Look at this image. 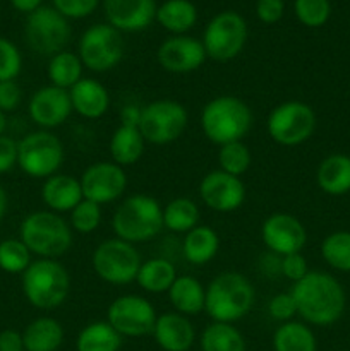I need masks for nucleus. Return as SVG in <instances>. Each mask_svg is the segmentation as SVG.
Masks as SVG:
<instances>
[{"label":"nucleus","mask_w":350,"mask_h":351,"mask_svg":"<svg viewBox=\"0 0 350 351\" xmlns=\"http://www.w3.org/2000/svg\"><path fill=\"white\" fill-rule=\"evenodd\" d=\"M158 314L141 295H120L106 308V322L122 338H144L153 332Z\"/></svg>","instance_id":"obj_14"},{"label":"nucleus","mask_w":350,"mask_h":351,"mask_svg":"<svg viewBox=\"0 0 350 351\" xmlns=\"http://www.w3.org/2000/svg\"><path fill=\"white\" fill-rule=\"evenodd\" d=\"M316 184L326 195L340 197L350 192V156L335 153L321 160L316 170Z\"/></svg>","instance_id":"obj_25"},{"label":"nucleus","mask_w":350,"mask_h":351,"mask_svg":"<svg viewBox=\"0 0 350 351\" xmlns=\"http://www.w3.org/2000/svg\"><path fill=\"white\" fill-rule=\"evenodd\" d=\"M146 144L139 127L120 123L110 137V158L122 168L132 167L143 158Z\"/></svg>","instance_id":"obj_26"},{"label":"nucleus","mask_w":350,"mask_h":351,"mask_svg":"<svg viewBox=\"0 0 350 351\" xmlns=\"http://www.w3.org/2000/svg\"><path fill=\"white\" fill-rule=\"evenodd\" d=\"M79 182L84 199H89L100 206L110 204L119 201L126 192V168L119 167L113 161H96L82 171Z\"/></svg>","instance_id":"obj_15"},{"label":"nucleus","mask_w":350,"mask_h":351,"mask_svg":"<svg viewBox=\"0 0 350 351\" xmlns=\"http://www.w3.org/2000/svg\"><path fill=\"white\" fill-rule=\"evenodd\" d=\"M72 112L86 120H98L110 110V93L100 81L82 77L69 89Z\"/></svg>","instance_id":"obj_23"},{"label":"nucleus","mask_w":350,"mask_h":351,"mask_svg":"<svg viewBox=\"0 0 350 351\" xmlns=\"http://www.w3.org/2000/svg\"><path fill=\"white\" fill-rule=\"evenodd\" d=\"M17 167V141L0 136V173H7Z\"/></svg>","instance_id":"obj_47"},{"label":"nucleus","mask_w":350,"mask_h":351,"mask_svg":"<svg viewBox=\"0 0 350 351\" xmlns=\"http://www.w3.org/2000/svg\"><path fill=\"white\" fill-rule=\"evenodd\" d=\"M79 58L91 72H108L124 58L122 33L106 24H95L82 33L79 40Z\"/></svg>","instance_id":"obj_12"},{"label":"nucleus","mask_w":350,"mask_h":351,"mask_svg":"<svg viewBox=\"0 0 350 351\" xmlns=\"http://www.w3.org/2000/svg\"><path fill=\"white\" fill-rule=\"evenodd\" d=\"M168 302L174 307V312L185 315V317H196L205 312L206 305V287L194 276H177L170 290L167 291Z\"/></svg>","instance_id":"obj_24"},{"label":"nucleus","mask_w":350,"mask_h":351,"mask_svg":"<svg viewBox=\"0 0 350 351\" xmlns=\"http://www.w3.org/2000/svg\"><path fill=\"white\" fill-rule=\"evenodd\" d=\"M261 240L275 256L302 252L307 243V230L301 219L288 213H273L261 225Z\"/></svg>","instance_id":"obj_16"},{"label":"nucleus","mask_w":350,"mask_h":351,"mask_svg":"<svg viewBox=\"0 0 350 351\" xmlns=\"http://www.w3.org/2000/svg\"><path fill=\"white\" fill-rule=\"evenodd\" d=\"M21 287L30 305L38 311H54L67 300L71 276L57 259H36L21 274Z\"/></svg>","instance_id":"obj_5"},{"label":"nucleus","mask_w":350,"mask_h":351,"mask_svg":"<svg viewBox=\"0 0 350 351\" xmlns=\"http://www.w3.org/2000/svg\"><path fill=\"white\" fill-rule=\"evenodd\" d=\"M0 351H24L23 332L16 329H3L0 332Z\"/></svg>","instance_id":"obj_48"},{"label":"nucleus","mask_w":350,"mask_h":351,"mask_svg":"<svg viewBox=\"0 0 350 351\" xmlns=\"http://www.w3.org/2000/svg\"><path fill=\"white\" fill-rule=\"evenodd\" d=\"M246 184L240 177L213 170L199 182V197L202 204L216 213H233L246 202Z\"/></svg>","instance_id":"obj_17"},{"label":"nucleus","mask_w":350,"mask_h":351,"mask_svg":"<svg viewBox=\"0 0 350 351\" xmlns=\"http://www.w3.org/2000/svg\"><path fill=\"white\" fill-rule=\"evenodd\" d=\"M283 0H257L256 2V16L261 23L275 24L283 17Z\"/></svg>","instance_id":"obj_46"},{"label":"nucleus","mask_w":350,"mask_h":351,"mask_svg":"<svg viewBox=\"0 0 350 351\" xmlns=\"http://www.w3.org/2000/svg\"><path fill=\"white\" fill-rule=\"evenodd\" d=\"M84 199L81 182L78 177L69 173H55L48 177L41 185V201L48 211L57 215L71 213Z\"/></svg>","instance_id":"obj_22"},{"label":"nucleus","mask_w":350,"mask_h":351,"mask_svg":"<svg viewBox=\"0 0 350 351\" xmlns=\"http://www.w3.org/2000/svg\"><path fill=\"white\" fill-rule=\"evenodd\" d=\"M154 19L163 29L177 36L194 27L198 21V9L191 0H165L160 7H156Z\"/></svg>","instance_id":"obj_30"},{"label":"nucleus","mask_w":350,"mask_h":351,"mask_svg":"<svg viewBox=\"0 0 350 351\" xmlns=\"http://www.w3.org/2000/svg\"><path fill=\"white\" fill-rule=\"evenodd\" d=\"M102 206L89 201V199H82L69 213V225H71L72 232L79 233V235H89V233L98 230V226L102 225Z\"/></svg>","instance_id":"obj_39"},{"label":"nucleus","mask_w":350,"mask_h":351,"mask_svg":"<svg viewBox=\"0 0 350 351\" xmlns=\"http://www.w3.org/2000/svg\"><path fill=\"white\" fill-rule=\"evenodd\" d=\"M19 239L33 256L40 259H58L71 250L74 237L72 228L54 211H34L23 219Z\"/></svg>","instance_id":"obj_6"},{"label":"nucleus","mask_w":350,"mask_h":351,"mask_svg":"<svg viewBox=\"0 0 350 351\" xmlns=\"http://www.w3.org/2000/svg\"><path fill=\"white\" fill-rule=\"evenodd\" d=\"M206 58L202 41L187 34L167 38L156 50L158 64L170 74H191L199 71Z\"/></svg>","instance_id":"obj_18"},{"label":"nucleus","mask_w":350,"mask_h":351,"mask_svg":"<svg viewBox=\"0 0 350 351\" xmlns=\"http://www.w3.org/2000/svg\"><path fill=\"white\" fill-rule=\"evenodd\" d=\"M189 113L182 103L175 99H154L141 110L139 130L144 141L153 146L172 144L185 132Z\"/></svg>","instance_id":"obj_10"},{"label":"nucleus","mask_w":350,"mask_h":351,"mask_svg":"<svg viewBox=\"0 0 350 351\" xmlns=\"http://www.w3.org/2000/svg\"><path fill=\"white\" fill-rule=\"evenodd\" d=\"M271 345L273 351H318V339L311 326L295 319L278 326Z\"/></svg>","instance_id":"obj_31"},{"label":"nucleus","mask_w":350,"mask_h":351,"mask_svg":"<svg viewBox=\"0 0 350 351\" xmlns=\"http://www.w3.org/2000/svg\"><path fill=\"white\" fill-rule=\"evenodd\" d=\"M268 314L271 315V319L281 322L294 321V317L297 315V305H295L294 297H292L290 291L287 293H277L270 302H268Z\"/></svg>","instance_id":"obj_43"},{"label":"nucleus","mask_w":350,"mask_h":351,"mask_svg":"<svg viewBox=\"0 0 350 351\" xmlns=\"http://www.w3.org/2000/svg\"><path fill=\"white\" fill-rule=\"evenodd\" d=\"M141 110H143V106L137 105L124 106L122 112H120V120H122L120 123H126V125H139Z\"/></svg>","instance_id":"obj_49"},{"label":"nucleus","mask_w":350,"mask_h":351,"mask_svg":"<svg viewBox=\"0 0 350 351\" xmlns=\"http://www.w3.org/2000/svg\"><path fill=\"white\" fill-rule=\"evenodd\" d=\"M27 113L41 130L57 129L65 123L72 113L69 91L51 84L43 86L31 96L27 103Z\"/></svg>","instance_id":"obj_19"},{"label":"nucleus","mask_w":350,"mask_h":351,"mask_svg":"<svg viewBox=\"0 0 350 351\" xmlns=\"http://www.w3.org/2000/svg\"><path fill=\"white\" fill-rule=\"evenodd\" d=\"M10 3H12L14 9H17L19 12L31 14L33 10L40 9L43 0H10Z\"/></svg>","instance_id":"obj_50"},{"label":"nucleus","mask_w":350,"mask_h":351,"mask_svg":"<svg viewBox=\"0 0 350 351\" xmlns=\"http://www.w3.org/2000/svg\"><path fill=\"white\" fill-rule=\"evenodd\" d=\"M64 326L54 317H38L23 331L24 351H58L64 343Z\"/></svg>","instance_id":"obj_27"},{"label":"nucleus","mask_w":350,"mask_h":351,"mask_svg":"<svg viewBox=\"0 0 350 351\" xmlns=\"http://www.w3.org/2000/svg\"><path fill=\"white\" fill-rule=\"evenodd\" d=\"M294 12L305 27H321L331 16L329 0H294Z\"/></svg>","instance_id":"obj_40"},{"label":"nucleus","mask_w":350,"mask_h":351,"mask_svg":"<svg viewBox=\"0 0 350 351\" xmlns=\"http://www.w3.org/2000/svg\"><path fill=\"white\" fill-rule=\"evenodd\" d=\"M51 2L54 9L65 19H82L95 12L100 0H51Z\"/></svg>","instance_id":"obj_42"},{"label":"nucleus","mask_w":350,"mask_h":351,"mask_svg":"<svg viewBox=\"0 0 350 351\" xmlns=\"http://www.w3.org/2000/svg\"><path fill=\"white\" fill-rule=\"evenodd\" d=\"M5 127H7V117H5V113L0 110V136H3V132H5Z\"/></svg>","instance_id":"obj_52"},{"label":"nucleus","mask_w":350,"mask_h":351,"mask_svg":"<svg viewBox=\"0 0 350 351\" xmlns=\"http://www.w3.org/2000/svg\"><path fill=\"white\" fill-rule=\"evenodd\" d=\"M7 208H9V197H7L5 189L0 185V223H2V219L5 218Z\"/></svg>","instance_id":"obj_51"},{"label":"nucleus","mask_w":350,"mask_h":351,"mask_svg":"<svg viewBox=\"0 0 350 351\" xmlns=\"http://www.w3.org/2000/svg\"><path fill=\"white\" fill-rule=\"evenodd\" d=\"M199 206L189 197H175L163 206V226L174 233H187L199 225Z\"/></svg>","instance_id":"obj_35"},{"label":"nucleus","mask_w":350,"mask_h":351,"mask_svg":"<svg viewBox=\"0 0 350 351\" xmlns=\"http://www.w3.org/2000/svg\"><path fill=\"white\" fill-rule=\"evenodd\" d=\"M247 41V23L239 12L223 10L211 17L202 34L206 57L216 62H229L239 57Z\"/></svg>","instance_id":"obj_11"},{"label":"nucleus","mask_w":350,"mask_h":351,"mask_svg":"<svg viewBox=\"0 0 350 351\" xmlns=\"http://www.w3.org/2000/svg\"><path fill=\"white\" fill-rule=\"evenodd\" d=\"M338 351H350V350H338Z\"/></svg>","instance_id":"obj_53"},{"label":"nucleus","mask_w":350,"mask_h":351,"mask_svg":"<svg viewBox=\"0 0 350 351\" xmlns=\"http://www.w3.org/2000/svg\"><path fill=\"white\" fill-rule=\"evenodd\" d=\"M23 101V89L16 81L0 82V110L3 113L16 112Z\"/></svg>","instance_id":"obj_45"},{"label":"nucleus","mask_w":350,"mask_h":351,"mask_svg":"<svg viewBox=\"0 0 350 351\" xmlns=\"http://www.w3.org/2000/svg\"><path fill=\"white\" fill-rule=\"evenodd\" d=\"M201 130L215 146L244 141L253 127V112L244 99L222 95L209 99L199 117Z\"/></svg>","instance_id":"obj_3"},{"label":"nucleus","mask_w":350,"mask_h":351,"mask_svg":"<svg viewBox=\"0 0 350 351\" xmlns=\"http://www.w3.org/2000/svg\"><path fill=\"white\" fill-rule=\"evenodd\" d=\"M151 336L158 348L163 351H189L196 343L194 324L177 312L158 315Z\"/></svg>","instance_id":"obj_21"},{"label":"nucleus","mask_w":350,"mask_h":351,"mask_svg":"<svg viewBox=\"0 0 350 351\" xmlns=\"http://www.w3.org/2000/svg\"><path fill=\"white\" fill-rule=\"evenodd\" d=\"M163 208L148 194H134L117 206L112 230L117 239L132 245L150 242L163 230Z\"/></svg>","instance_id":"obj_4"},{"label":"nucleus","mask_w":350,"mask_h":351,"mask_svg":"<svg viewBox=\"0 0 350 351\" xmlns=\"http://www.w3.org/2000/svg\"><path fill=\"white\" fill-rule=\"evenodd\" d=\"M65 161L62 141L50 130H36L17 141V167L31 178L47 180Z\"/></svg>","instance_id":"obj_8"},{"label":"nucleus","mask_w":350,"mask_h":351,"mask_svg":"<svg viewBox=\"0 0 350 351\" xmlns=\"http://www.w3.org/2000/svg\"><path fill=\"white\" fill-rule=\"evenodd\" d=\"M256 300V290L247 276L239 271H223L206 287L205 312L211 322L235 324L246 317Z\"/></svg>","instance_id":"obj_2"},{"label":"nucleus","mask_w":350,"mask_h":351,"mask_svg":"<svg viewBox=\"0 0 350 351\" xmlns=\"http://www.w3.org/2000/svg\"><path fill=\"white\" fill-rule=\"evenodd\" d=\"M82 69H84V65H82L79 55L64 50L50 57L47 67L48 81L51 86L69 91L72 86H75L82 79Z\"/></svg>","instance_id":"obj_34"},{"label":"nucleus","mask_w":350,"mask_h":351,"mask_svg":"<svg viewBox=\"0 0 350 351\" xmlns=\"http://www.w3.org/2000/svg\"><path fill=\"white\" fill-rule=\"evenodd\" d=\"M201 351H247L246 338L233 324L211 322L199 336Z\"/></svg>","instance_id":"obj_33"},{"label":"nucleus","mask_w":350,"mask_h":351,"mask_svg":"<svg viewBox=\"0 0 350 351\" xmlns=\"http://www.w3.org/2000/svg\"><path fill=\"white\" fill-rule=\"evenodd\" d=\"M220 250V237L211 226L198 225L187 232L182 240L184 259L192 266H205L216 257Z\"/></svg>","instance_id":"obj_28"},{"label":"nucleus","mask_w":350,"mask_h":351,"mask_svg":"<svg viewBox=\"0 0 350 351\" xmlns=\"http://www.w3.org/2000/svg\"><path fill=\"white\" fill-rule=\"evenodd\" d=\"M178 274L174 263H170L168 259H161V257H154V259H148L141 263L136 283L146 293L160 295L167 293L170 290Z\"/></svg>","instance_id":"obj_29"},{"label":"nucleus","mask_w":350,"mask_h":351,"mask_svg":"<svg viewBox=\"0 0 350 351\" xmlns=\"http://www.w3.org/2000/svg\"><path fill=\"white\" fill-rule=\"evenodd\" d=\"M71 24L54 7H43L27 14L24 34L30 48L43 57H54L65 50L71 40Z\"/></svg>","instance_id":"obj_13"},{"label":"nucleus","mask_w":350,"mask_h":351,"mask_svg":"<svg viewBox=\"0 0 350 351\" xmlns=\"http://www.w3.org/2000/svg\"><path fill=\"white\" fill-rule=\"evenodd\" d=\"M302 322L328 328L342 319L347 295L342 283L325 271H309L290 290Z\"/></svg>","instance_id":"obj_1"},{"label":"nucleus","mask_w":350,"mask_h":351,"mask_svg":"<svg viewBox=\"0 0 350 351\" xmlns=\"http://www.w3.org/2000/svg\"><path fill=\"white\" fill-rule=\"evenodd\" d=\"M103 10L110 26L117 31L136 33L150 26L156 16L154 0H103Z\"/></svg>","instance_id":"obj_20"},{"label":"nucleus","mask_w":350,"mask_h":351,"mask_svg":"<svg viewBox=\"0 0 350 351\" xmlns=\"http://www.w3.org/2000/svg\"><path fill=\"white\" fill-rule=\"evenodd\" d=\"M309 271L311 269H309L307 261H305L304 254L302 252L288 254V256L280 257V273L283 274L288 281H292V283L301 281Z\"/></svg>","instance_id":"obj_44"},{"label":"nucleus","mask_w":350,"mask_h":351,"mask_svg":"<svg viewBox=\"0 0 350 351\" xmlns=\"http://www.w3.org/2000/svg\"><path fill=\"white\" fill-rule=\"evenodd\" d=\"M318 119L311 105L297 99L275 106L266 119V132L275 144L295 147L309 141L314 134Z\"/></svg>","instance_id":"obj_7"},{"label":"nucleus","mask_w":350,"mask_h":351,"mask_svg":"<svg viewBox=\"0 0 350 351\" xmlns=\"http://www.w3.org/2000/svg\"><path fill=\"white\" fill-rule=\"evenodd\" d=\"M323 261L331 269L340 273H350V232L336 230L323 239L319 247Z\"/></svg>","instance_id":"obj_36"},{"label":"nucleus","mask_w":350,"mask_h":351,"mask_svg":"<svg viewBox=\"0 0 350 351\" xmlns=\"http://www.w3.org/2000/svg\"><path fill=\"white\" fill-rule=\"evenodd\" d=\"M124 338L106 321L86 324L75 338V351H120Z\"/></svg>","instance_id":"obj_32"},{"label":"nucleus","mask_w":350,"mask_h":351,"mask_svg":"<svg viewBox=\"0 0 350 351\" xmlns=\"http://www.w3.org/2000/svg\"><path fill=\"white\" fill-rule=\"evenodd\" d=\"M33 263L30 252L21 239H7L0 242V269L9 274H23Z\"/></svg>","instance_id":"obj_38"},{"label":"nucleus","mask_w":350,"mask_h":351,"mask_svg":"<svg viewBox=\"0 0 350 351\" xmlns=\"http://www.w3.org/2000/svg\"><path fill=\"white\" fill-rule=\"evenodd\" d=\"M216 160H218V170L242 178V175L247 173V170L250 168L253 154L244 141H235V143L220 146Z\"/></svg>","instance_id":"obj_37"},{"label":"nucleus","mask_w":350,"mask_h":351,"mask_svg":"<svg viewBox=\"0 0 350 351\" xmlns=\"http://www.w3.org/2000/svg\"><path fill=\"white\" fill-rule=\"evenodd\" d=\"M141 263L143 261L136 245L117 237L100 242L91 256V266L96 276L113 287L134 283Z\"/></svg>","instance_id":"obj_9"},{"label":"nucleus","mask_w":350,"mask_h":351,"mask_svg":"<svg viewBox=\"0 0 350 351\" xmlns=\"http://www.w3.org/2000/svg\"><path fill=\"white\" fill-rule=\"evenodd\" d=\"M23 69V57L16 45L0 36V82L16 81Z\"/></svg>","instance_id":"obj_41"}]
</instances>
